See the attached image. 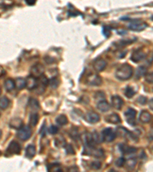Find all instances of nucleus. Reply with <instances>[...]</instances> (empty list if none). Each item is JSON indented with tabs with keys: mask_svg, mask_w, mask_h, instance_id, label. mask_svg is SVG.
Listing matches in <instances>:
<instances>
[{
	"mask_svg": "<svg viewBox=\"0 0 153 172\" xmlns=\"http://www.w3.org/2000/svg\"><path fill=\"white\" fill-rule=\"evenodd\" d=\"M132 75H133V68L128 63L121 65L115 73L116 77L122 81L129 80L132 77Z\"/></svg>",
	"mask_w": 153,
	"mask_h": 172,
	"instance_id": "1",
	"label": "nucleus"
},
{
	"mask_svg": "<svg viewBox=\"0 0 153 172\" xmlns=\"http://www.w3.org/2000/svg\"><path fill=\"white\" fill-rule=\"evenodd\" d=\"M21 147L18 142L16 141L12 140L8 145L7 148L6 150V155L12 156L14 155H19L21 152Z\"/></svg>",
	"mask_w": 153,
	"mask_h": 172,
	"instance_id": "2",
	"label": "nucleus"
},
{
	"mask_svg": "<svg viewBox=\"0 0 153 172\" xmlns=\"http://www.w3.org/2000/svg\"><path fill=\"white\" fill-rule=\"evenodd\" d=\"M32 131L30 126L28 125H23L21 128L18 130L17 132V137L21 141H27L32 136Z\"/></svg>",
	"mask_w": 153,
	"mask_h": 172,
	"instance_id": "3",
	"label": "nucleus"
},
{
	"mask_svg": "<svg viewBox=\"0 0 153 172\" xmlns=\"http://www.w3.org/2000/svg\"><path fill=\"white\" fill-rule=\"evenodd\" d=\"M103 140L106 142H112L117 137L116 132L112 128H105L101 132Z\"/></svg>",
	"mask_w": 153,
	"mask_h": 172,
	"instance_id": "4",
	"label": "nucleus"
},
{
	"mask_svg": "<svg viewBox=\"0 0 153 172\" xmlns=\"http://www.w3.org/2000/svg\"><path fill=\"white\" fill-rule=\"evenodd\" d=\"M137 112L135 109L133 108H128L127 110L124 113L125 118L126 119V122L128 124L132 126L136 125V117Z\"/></svg>",
	"mask_w": 153,
	"mask_h": 172,
	"instance_id": "5",
	"label": "nucleus"
},
{
	"mask_svg": "<svg viewBox=\"0 0 153 172\" xmlns=\"http://www.w3.org/2000/svg\"><path fill=\"white\" fill-rule=\"evenodd\" d=\"M38 79H39V80L38 81V86L36 87L37 92H38V94H43L44 92L45 88L49 84V80L44 74L38 77Z\"/></svg>",
	"mask_w": 153,
	"mask_h": 172,
	"instance_id": "6",
	"label": "nucleus"
},
{
	"mask_svg": "<svg viewBox=\"0 0 153 172\" xmlns=\"http://www.w3.org/2000/svg\"><path fill=\"white\" fill-rule=\"evenodd\" d=\"M147 23L144 22V21L135 20V21H132L129 25V29L130 30L134 31V32H142V31L145 30L147 28Z\"/></svg>",
	"mask_w": 153,
	"mask_h": 172,
	"instance_id": "7",
	"label": "nucleus"
},
{
	"mask_svg": "<svg viewBox=\"0 0 153 172\" xmlns=\"http://www.w3.org/2000/svg\"><path fill=\"white\" fill-rule=\"evenodd\" d=\"M86 83L91 86H99L102 83V78L98 74H91L86 78Z\"/></svg>",
	"mask_w": 153,
	"mask_h": 172,
	"instance_id": "8",
	"label": "nucleus"
},
{
	"mask_svg": "<svg viewBox=\"0 0 153 172\" xmlns=\"http://www.w3.org/2000/svg\"><path fill=\"white\" fill-rule=\"evenodd\" d=\"M30 73L31 75L36 77V78H38V77H41V75L44 74V67L40 63H35V64L32 67V68H31Z\"/></svg>",
	"mask_w": 153,
	"mask_h": 172,
	"instance_id": "9",
	"label": "nucleus"
},
{
	"mask_svg": "<svg viewBox=\"0 0 153 172\" xmlns=\"http://www.w3.org/2000/svg\"><path fill=\"white\" fill-rule=\"evenodd\" d=\"M146 53H145L142 49H137V50L134 51V52H132L130 59L134 63H139V62L144 60V59L146 58Z\"/></svg>",
	"mask_w": 153,
	"mask_h": 172,
	"instance_id": "10",
	"label": "nucleus"
},
{
	"mask_svg": "<svg viewBox=\"0 0 153 172\" xmlns=\"http://www.w3.org/2000/svg\"><path fill=\"white\" fill-rule=\"evenodd\" d=\"M84 118L85 119H86V122L91 124L97 123V122H98L100 119V115L96 112H93V111L86 113V115H85Z\"/></svg>",
	"mask_w": 153,
	"mask_h": 172,
	"instance_id": "11",
	"label": "nucleus"
},
{
	"mask_svg": "<svg viewBox=\"0 0 153 172\" xmlns=\"http://www.w3.org/2000/svg\"><path fill=\"white\" fill-rule=\"evenodd\" d=\"M111 104H112L113 107L116 109H121L123 107L124 102L123 100L120 97V96H113L111 97Z\"/></svg>",
	"mask_w": 153,
	"mask_h": 172,
	"instance_id": "12",
	"label": "nucleus"
},
{
	"mask_svg": "<svg viewBox=\"0 0 153 172\" xmlns=\"http://www.w3.org/2000/svg\"><path fill=\"white\" fill-rule=\"evenodd\" d=\"M119 149H120V151L124 155L135 154L137 151L136 148L132 146H129V145H125V144H120V145H119Z\"/></svg>",
	"mask_w": 153,
	"mask_h": 172,
	"instance_id": "13",
	"label": "nucleus"
},
{
	"mask_svg": "<svg viewBox=\"0 0 153 172\" xmlns=\"http://www.w3.org/2000/svg\"><path fill=\"white\" fill-rule=\"evenodd\" d=\"M93 67H94V69L97 72H101V71H104L105 68H106V60L102 58L97 59V60L94 61Z\"/></svg>",
	"mask_w": 153,
	"mask_h": 172,
	"instance_id": "14",
	"label": "nucleus"
},
{
	"mask_svg": "<svg viewBox=\"0 0 153 172\" xmlns=\"http://www.w3.org/2000/svg\"><path fill=\"white\" fill-rule=\"evenodd\" d=\"M37 86H38V80L36 77L32 75L28 77V78L26 79V87L28 88V90H33L36 89Z\"/></svg>",
	"mask_w": 153,
	"mask_h": 172,
	"instance_id": "15",
	"label": "nucleus"
},
{
	"mask_svg": "<svg viewBox=\"0 0 153 172\" xmlns=\"http://www.w3.org/2000/svg\"><path fill=\"white\" fill-rule=\"evenodd\" d=\"M116 134L123 138H131V139H132L134 137L132 133L128 131L124 127H117V130H116Z\"/></svg>",
	"mask_w": 153,
	"mask_h": 172,
	"instance_id": "16",
	"label": "nucleus"
},
{
	"mask_svg": "<svg viewBox=\"0 0 153 172\" xmlns=\"http://www.w3.org/2000/svg\"><path fill=\"white\" fill-rule=\"evenodd\" d=\"M9 125L10 128H13V129H19L23 126V121L19 118H13L9 121Z\"/></svg>",
	"mask_w": 153,
	"mask_h": 172,
	"instance_id": "17",
	"label": "nucleus"
},
{
	"mask_svg": "<svg viewBox=\"0 0 153 172\" xmlns=\"http://www.w3.org/2000/svg\"><path fill=\"white\" fill-rule=\"evenodd\" d=\"M152 115L147 110H142L140 113V116H139V120L142 122V123H148L152 120Z\"/></svg>",
	"mask_w": 153,
	"mask_h": 172,
	"instance_id": "18",
	"label": "nucleus"
},
{
	"mask_svg": "<svg viewBox=\"0 0 153 172\" xmlns=\"http://www.w3.org/2000/svg\"><path fill=\"white\" fill-rule=\"evenodd\" d=\"M106 122H107L108 123L110 124H118L120 122H121V119H120V116L117 113H111L108 115L106 118H105Z\"/></svg>",
	"mask_w": 153,
	"mask_h": 172,
	"instance_id": "19",
	"label": "nucleus"
},
{
	"mask_svg": "<svg viewBox=\"0 0 153 172\" xmlns=\"http://www.w3.org/2000/svg\"><path fill=\"white\" fill-rule=\"evenodd\" d=\"M97 109L100 111H101V112L106 113L108 112V111L110 109V105L109 104V103H108L106 100H103L98 102V103H97Z\"/></svg>",
	"mask_w": 153,
	"mask_h": 172,
	"instance_id": "20",
	"label": "nucleus"
},
{
	"mask_svg": "<svg viewBox=\"0 0 153 172\" xmlns=\"http://www.w3.org/2000/svg\"><path fill=\"white\" fill-rule=\"evenodd\" d=\"M36 148L34 145H29L25 148V156L29 159H32L35 155Z\"/></svg>",
	"mask_w": 153,
	"mask_h": 172,
	"instance_id": "21",
	"label": "nucleus"
},
{
	"mask_svg": "<svg viewBox=\"0 0 153 172\" xmlns=\"http://www.w3.org/2000/svg\"><path fill=\"white\" fill-rule=\"evenodd\" d=\"M39 121V116L36 113H33L30 115L29 117V125L32 127H35L38 123Z\"/></svg>",
	"mask_w": 153,
	"mask_h": 172,
	"instance_id": "22",
	"label": "nucleus"
},
{
	"mask_svg": "<svg viewBox=\"0 0 153 172\" xmlns=\"http://www.w3.org/2000/svg\"><path fill=\"white\" fill-rule=\"evenodd\" d=\"M5 89L8 91V92H11L12 90H13L15 88V80H13L12 79H8L5 81L4 83Z\"/></svg>",
	"mask_w": 153,
	"mask_h": 172,
	"instance_id": "23",
	"label": "nucleus"
},
{
	"mask_svg": "<svg viewBox=\"0 0 153 172\" xmlns=\"http://www.w3.org/2000/svg\"><path fill=\"white\" fill-rule=\"evenodd\" d=\"M137 163V160L135 158H132V159H126V162H125V167L126 168V169L128 170H132L134 169V168L136 167Z\"/></svg>",
	"mask_w": 153,
	"mask_h": 172,
	"instance_id": "24",
	"label": "nucleus"
},
{
	"mask_svg": "<svg viewBox=\"0 0 153 172\" xmlns=\"http://www.w3.org/2000/svg\"><path fill=\"white\" fill-rule=\"evenodd\" d=\"M29 106L34 111H38L40 109V104L35 98H30L29 100Z\"/></svg>",
	"mask_w": 153,
	"mask_h": 172,
	"instance_id": "25",
	"label": "nucleus"
},
{
	"mask_svg": "<svg viewBox=\"0 0 153 172\" xmlns=\"http://www.w3.org/2000/svg\"><path fill=\"white\" fill-rule=\"evenodd\" d=\"M15 87L18 90H23L26 87V80L21 78V77H18L15 80Z\"/></svg>",
	"mask_w": 153,
	"mask_h": 172,
	"instance_id": "26",
	"label": "nucleus"
},
{
	"mask_svg": "<svg viewBox=\"0 0 153 172\" xmlns=\"http://www.w3.org/2000/svg\"><path fill=\"white\" fill-rule=\"evenodd\" d=\"M55 120H56L57 123H58L59 125H61V126L67 125V122H68V119H67V117L65 116V115H64V114L59 115V116H57L56 119H55Z\"/></svg>",
	"mask_w": 153,
	"mask_h": 172,
	"instance_id": "27",
	"label": "nucleus"
},
{
	"mask_svg": "<svg viewBox=\"0 0 153 172\" xmlns=\"http://www.w3.org/2000/svg\"><path fill=\"white\" fill-rule=\"evenodd\" d=\"M9 103H10V101H9V100L7 97H0V109H3V110L7 109L9 106Z\"/></svg>",
	"mask_w": 153,
	"mask_h": 172,
	"instance_id": "28",
	"label": "nucleus"
},
{
	"mask_svg": "<svg viewBox=\"0 0 153 172\" xmlns=\"http://www.w3.org/2000/svg\"><path fill=\"white\" fill-rule=\"evenodd\" d=\"M92 134V138H93V140H94V142L95 144H100L103 142V138H102L101 134L98 133L97 132H94Z\"/></svg>",
	"mask_w": 153,
	"mask_h": 172,
	"instance_id": "29",
	"label": "nucleus"
},
{
	"mask_svg": "<svg viewBox=\"0 0 153 172\" xmlns=\"http://www.w3.org/2000/svg\"><path fill=\"white\" fill-rule=\"evenodd\" d=\"M124 94L128 99H131L132 97H133L134 95L136 94V91L134 90V89L132 86H128L126 88V90H125Z\"/></svg>",
	"mask_w": 153,
	"mask_h": 172,
	"instance_id": "30",
	"label": "nucleus"
},
{
	"mask_svg": "<svg viewBox=\"0 0 153 172\" xmlns=\"http://www.w3.org/2000/svg\"><path fill=\"white\" fill-rule=\"evenodd\" d=\"M49 85L53 89H56L59 85V80L57 77H53V78L51 79V80H49Z\"/></svg>",
	"mask_w": 153,
	"mask_h": 172,
	"instance_id": "31",
	"label": "nucleus"
},
{
	"mask_svg": "<svg viewBox=\"0 0 153 172\" xmlns=\"http://www.w3.org/2000/svg\"><path fill=\"white\" fill-rule=\"evenodd\" d=\"M146 71L147 70H146V68L145 67H140L136 71V77L140 78V77H143V76H145V74L147 73Z\"/></svg>",
	"mask_w": 153,
	"mask_h": 172,
	"instance_id": "32",
	"label": "nucleus"
},
{
	"mask_svg": "<svg viewBox=\"0 0 153 172\" xmlns=\"http://www.w3.org/2000/svg\"><path fill=\"white\" fill-rule=\"evenodd\" d=\"M48 171H61V168L59 165L57 164H53V165H49L48 166Z\"/></svg>",
	"mask_w": 153,
	"mask_h": 172,
	"instance_id": "33",
	"label": "nucleus"
},
{
	"mask_svg": "<svg viewBox=\"0 0 153 172\" xmlns=\"http://www.w3.org/2000/svg\"><path fill=\"white\" fill-rule=\"evenodd\" d=\"M145 80L149 84H152L153 83V72L146 73L144 76Z\"/></svg>",
	"mask_w": 153,
	"mask_h": 172,
	"instance_id": "34",
	"label": "nucleus"
},
{
	"mask_svg": "<svg viewBox=\"0 0 153 172\" xmlns=\"http://www.w3.org/2000/svg\"><path fill=\"white\" fill-rule=\"evenodd\" d=\"M125 162H126V159L124 158H120V159H117L115 162V165H117V167L118 168H122V167L124 166Z\"/></svg>",
	"mask_w": 153,
	"mask_h": 172,
	"instance_id": "35",
	"label": "nucleus"
},
{
	"mask_svg": "<svg viewBox=\"0 0 153 172\" xmlns=\"http://www.w3.org/2000/svg\"><path fill=\"white\" fill-rule=\"evenodd\" d=\"M90 167L94 170H99L101 168V163L98 161H94V162H91Z\"/></svg>",
	"mask_w": 153,
	"mask_h": 172,
	"instance_id": "36",
	"label": "nucleus"
},
{
	"mask_svg": "<svg viewBox=\"0 0 153 172\" xmlns=\"http://www.w3.org/2000/svg\"><path fill=\"white\" fill-rule=\"evenodd\" d=\"M59 132V128L56 125H51L48 128V132L52 135H56Z\"/></svg>",
	"mask_w": 153,
	"mask_h": 172,
	"instance_id": "37",
	"label": "nucleus"
},
{
	"mask_svg": "<svg viewBox=\"0 0 153 172\" xmlns=\"http://www.w3.org/2000/svg\"><path fill=\"white\" fill-rule=\"evenodd\" d=\"M65 149H66V152L67 153L68 155H75V150H74L73 147H72V145H67L65 147Z\"/></svg>",
	"mask_w": 153,
	"mask_h": 172,
	"instance_id": "38",
	"label": "nucleus"
},
{
	"mask_svg": "<svg viewBox=\"0 0 153 172\" xmlns=\"http://www.w3.org/2000/svg\"><path fill=\"white\" fill-rule=\"evenodd\" d=\"M137 102H138L140 105H146V103H147V98H146V97H143V96H141L140 98H138Z\"/></svg>",
	"mask_w": 153,
	"mask_h": 172,
	"instance_id": "39",
	"label": "nucleus"
},
{
	"mask_svg": "<svg viewBox=\"0 0 153 172\" xmlns=\"http://www.w3.org/2000/svg\"><path fill=\"white\" fill-rule=\"evenodd\" d=\"M94 97H95V98L94 99H96V100H97V99H99V98H105V94H103V92H101V91H98V92L97 93H96L95 94V95H94Z\"/></svg>",
	"mask_w": 153,
	"mask_h": 172,
	"instance_id": "40",
	"label": "nucleus"
},
{
	"mask_svg": "<svg viewBox=\"0 0 153 172\" xmlns=\"http://www.w3.org/2000/svg\"><path fill=\"white\" fill-rule=\"evenodd\" d=\"M25 3L28 5V6H34V5L36 3L37 0H25Z\"/></svg>",
	"mask_w": 153,
	"mask_h": 172,
	"instance_id": "41",
	"label": "nucleus"
},
{
	"mask_svg": "<svg viewBox=\"0 0 153 172\" xmlns=\"http://www.w3.org/2000/svg\"><path fill=\"white\" fill-rule=\"evenodd\" d=\"M149 107L151 110L153 111V98L149 101Z\"/></svg>",
	"mask_w": 153,
	"mask_h": 172,
	"instance_id": "42",
	"label": "nucleus"
},
{
	"mask_svg": "<svg viewBox=\"0 0 153 172\" xmlns=\"http://www.w3.org/2000/svg\"><path fill=\"white\" fill-rule=\"evenodd\" d=\"M1 136H2V131L0 130V138H1Z\"/></svg>",
	"mask_w": 153,
	"mask_h": 172,
	"instance_id": "43",
	"label": "nucleus"
},
{
	"mask_svg": "<svg viewBox=\"0 0 153 172\" xmlns=\"http://www.w3.org/2000/svg\"><path fill=\"white\" fill-rule=\"evenodd\" d=\"M0 94H1V89H0Z\"/></svg>",
	"mask_w": 153,
	"mask_h": 172,
	"instance_id": "44",
	"label": "nucleus"
},
{
	"mask_svg": "<svg viewBox=\"0 0 153 172\" xmlns=\"http://www.w3.org/2000/svg\"><path fill=\"white\" fill-rule=\"evenodd\" d=\"M152 18H153V17H152Z\"/></svg>",
	"mask_w": 153,
	"mask_h": 172,
	"instance_id": "45",
	"label": "nucleus"
}]
</instances>
